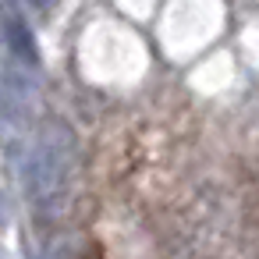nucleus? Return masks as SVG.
<instances>
[{
	"mask_svg": "<svg viewBox=\"0 0 259 259\" xmlns=\"http://www.w3.org/2000/svg\"><path fill=\"white\" fill-rule=\"evenodd\" d=\"M71 167H75V135L64 124L47 121L32 142L29 160H25V185L39 209L61 206V199L68 192Z\"/></svg>",
	"mask_w": 259,
	"mask_h": 259,
	"instance_id": "nucleus-1",
	"label": "nucleus"
},
{
	"mask_svg": "<svg viewBox=\"0 0 259 259\" xmlns=\"http://www.w3.org/2000/svg\"><path fill=\"white\" fill-rule=\"evenodd\" d=\"M4 36H8V50H11V57H15L18 64H25V68H36V43H32V32H29L18 18H8Z\"/></svg>",
	"mask_w": 259,
	"mask_h": 259,
	"instance_id": "nucleus-2",
	"label": "nucleus"
},
{
	"mask_svg": "<svg viewBox=\"0 0 259 259\" xmlns=\"http://www.w3.org/2000/svg\"><path fill=\"white\" fill-rule=\"evenodd\" d=\"M29 4H32V8H50L54 0H29Z\"/></svg>",
	"mask_w": 259,
	"mask_h": 259,
	"instance_id": "nucleus-3",
	"label": "nucleus"
}]
</instances>
